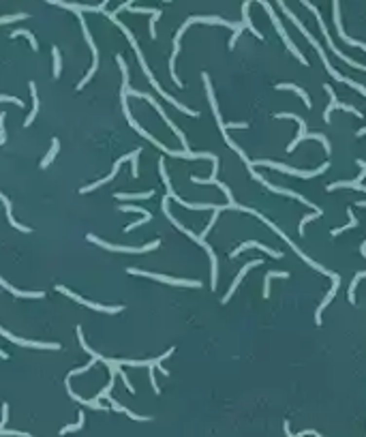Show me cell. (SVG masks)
<instances>
[{
  "mask_svg": "<svg viewBox=\"0 0 366 437\" xmlns=\"http://www.w3.org/2000/svg\"><path fill=\"white\" fill-rule=\"evenodd\" d=\"M107 15H110V19H114V21H116V24H118V26H120V30H122V32H125V35H127V37H128V41H131L133 50H135V56H137V60H139V64H142V69H144V73H146L148 82H150V84H152V86H154V90H157V93H159L161 96H163V99H167V101H169V103H171V105H174V107H176V110H180V112H182V114H186V116H193V118H197V116H199V112H195V110H188V107H186V105H182V103H180V101H178V99H174V96H171V95H167V93H163V88H161V86H159V82H157V79H154V75H152V73H150V67H148V64H146V58H144V54H142V50H139L137 41H135V39H133L131 30H128V28H127V26H125V24H120V21H118V19H116V13H107Z\"/></svg>",
  "mask_w": 366,
  "mask_h": 437,
  "instance_id": "6da1fadb",
  "label": "cell"
},
{
  "mask_svg": "<svg viewBox=\"0 0 366 437\" xmlns=\"http://www.w3.org/2000/svg\"><path fill=\"white\" fill-rule=\"evenodd\" d=\"M163 212H165V217H167V219L171 221V225H176V228H178V229L182 231V234H186L191 240H195L199 247H203V249H206V253L210 255V262H212V281H210V285H212V287H210V289H214V287H217V279H219V260H217V255H214L212 247H210L208 242H206V238H201V236L193 234L191 229L184 228V225H182L180 221H178V219L174 217V214L169 212V197H165V199H163Z\"/></svg>",
  "mask_w": 366,
  "mask_h": 437,
  "instance_id": "7a4b0ae2",
  "label": "cell"
},
{
  "mask_svg": "<svg viewBox=\"0 0 366 437\" xmlns=\"http://www.w3.org/2000/svg\"><path fill=\"white\" fill-rule=\"evenodd\" d=\"M253 165H259V167H270V170H276V171H283V174H289V176H298V178H315L319 174H324V171H328V167H330V163L319 165L315 167V170H295V167H289L285 163H276V161H268V159H261V161H253Z\"/></svg>",
  "mask_w": 366,
  "mask_h": 437,
  "instance_id": "3957f363",
  "label": "cell"
},
{
  "mask_svg": "<svg viewBox=\"0 0 366 437\" xmlns=\"http://www.w3.org/2000/svg\"><path fill=\"white\" fill-rule=\"evenodd\" d=\"M86 240L94 242V245L103 247V249H107V251H116V253H148V251H154L161 245L159 240H154V242H148V245H144V247H120V245H110V242L96 238L94 234H88V236H86Z\"/></svg>",
  "mask_w": 366,
  "mask_h": 437,
  "instance_id": "277c9868",
  "label": "cell"
},
{
  "mask_svg": "<svg viewBox=\"0 0 366 437\" xmlns=\"http://www.w3.org/2000/svg\"><path fill=\"white\" fill-rule=\"evenodd\" d=\"M302 4H306V7H309V9H311V11H313V13L317 15V21H319V28H321V32H324V37H326V41H328V47H330V50H332V52H334V54H336V56H338V58H341V60H343V62H347V64H349V67H353V69H360V71H366V64H360V62H356V60H351V58H347V56H345V54H343V52H338V50H336V47H334V43H332V39H330V35H328V30H326V24H324V19H321L319 11H317V9L313 7V4H311V2H309V0H302Z\"/></svg>",
  "mask_w": 366,
  "mask_h": 437,
  "instance_id": "5b68a950",
  "label": "cell"
},
{
  "mask_svg": "<svg viewBox=\"0 0 366 437\" xmlns=\"http://www.w3.org/2000/svg\"><path fill=\"white\" fill-rule=\"evenodd\" d=\"M56 291H60V294L69 296V298H73L75 302H79V304L88 306V309H92V311H103V313H120V311H125V306H122V304H116V306H107V304H96V302L84 300L82 296H77V294H75V291H71L69 287H64V285H56Z\"/></svg>",
  "mask_w": 366,
  "mask_h": 437,
  "instance_id": "8992f818",
  "label": "cell"
},
{
  "mask_svg": "<svg viewBox=\"0 0 366 437\" xmlns=\"http://www.w3.org/2000/svg\"><path fill=\"white\" fill-rule=\"evenodd\" d=\"M128 274H137V277H148L154 279V281L161 283H169V285H180V287H201L199 281H188V279H174V277H165V274H154V272H146V270H137V268H128Z\"/></svg>",
  "mask_w": 366,
  "mask_h": 437,
  "instance_id": "52a82bcc",
  "label": "cell"
},
{
  "mask_svg": "<svg viewBox=\"0 0 366 437\" xmlns=\"http://www.w3.org/2000/svg\"><path fill=\"white\" fill-rule=\"evenodd\" d=\"M79 15V21H82V30H84V37H86V41H88V45H90V50H92V67H90V71L86 73V77L82 79V82L77 84V90H82L86 84L92 79V75L96 73V69H99V50H96V45H94V41H92V37H90V32H88V28H86V21H84V18H82V13H77Z\"/></svg>",
  "mask_w": 366,
  "mask_h": 437,
  "instance_id": "ba28073f",
  "label": "cell"
},
{
  "mask_svg": "<svg viewBox=\"0 0 366 437\" xmlns=\"http://www.w3.org/2000/svg\"><path fill=\"white\" fill-rule=\"evenodd\" d=\"M274 118H289V120H295L298 122V127H300V131H298V137L293 139L292 144L287 146V152H293L295 148H298L300 144L304 142V139H309V133H306V122L300 118L298 114H292V112H281V114H274Z\"/></svg>",
  "mask_w": 366,
  "mask_h": 437,
  "instance_id": "9c48e42d",
  "label": "cell"
},
{
  "mask_svg": "<svg viewBox=\"0 0 366 437\" xmlns=\"http://www.w3.org/2000/svg\"><path fill=\"white\" fill-rule=\"evenodd\" d=\"M127 161H133V152L131 154H125V156H120V159L114 163V167H111V171H110V176H105L103 180H96V182H92V185H86V187H82L79 189V193H90V191H94V189H99V187H103V185H107V182H111L116 178V174H118V170H120V165L122 163H127Z\"/></svg>",
  "mask_w": 366,
  "mask_h": 437,
  "instance_id": "30bf717a",
  "label": "cell"
},
{
  "mask_svg": "<svg viewBox=\"0 0 366 437\" xmlns=\"http://www.w3.org/2000/svg\"><path fill=\"white\" fill-rule=\"evenodd\" d=\"M246 249H259V251H263V253H268V255H270V257H274V260H281V257H283V253H281V251H274V249H270V247L261 245V242H255V240H249V242H244V245L236 247V249L229 253V257H231V260H234V257L242 255V253H244Z\"/></svg>",
  "mask_w": 366,
  "mask_h": 437,
  "instance_id": "8fae6325",
  "label": "cell"
},
{
  "mask_svg": "<svg viewBox=\"0 0 366 437\" xmlns=\"http://www.w3.org/2000/svg\"><path fill=\"white\" fill-rule=\"evenodd\" d=\"M0 334H2L4 339H9L11 343L15 345H24V347H37V349H60V345L58 343H41V341H26V339H18L15 334H11L9 330H4L2 326H0Z\"/></svg>",
  "mask_w": 366,
  "mask_h": 437,
  "instance_id": "7c38bea8",
  "label": "cell"
},
{
  "mask_svg": "<svg viewBox=\"0 0 366 437\" xmlns=\"http://www.w3.org/2000/svg\"><path fill=\"white\" fill-rule=\"evenodd\" d=\"M261 264H263L261 260H253V262H249V264H246V266H242V268H240V272H238V277H236V279H234V283H231L229 291H227V294L223 296V300H220V304H227V302L231 300V296L236 294V289L240 287V281H242V279L246 277V272H249L251 268H257V266H261Z\"/></svg>",
  "mask_w": 366,
  "mask_h": 437,
  "instance_id": "4fadbf2b",
  "label": "cell"
},
{
  "mask_svg": "<svg viewBox=\"0 0 366 437\" xmlns=\"http://www.w3.org/2000/svg\"><path fill=\"white\" fill-rule=\"evenodd\" d=\"M338 285H341V283H332V287H330V291H328V294H326L324 302H321V304H319V309L315 311V323H317V326H321V313H324V311H326V306L330 304L332 300H334V296H336V291H338Z\"/></svg>",
  "mask_w": 366,
  "mask_h": 437,
  "instance_id": "5bb4252c",
  "label": "cell"
},
{
  "mask_svg": "<svg viewBox=\"0 0 366 437\" xmlns=\"http://www.w3.org/2000/svg\"><path fill=\"white\" fill-rule=\"evenodd\" d=\"M276 90H292V93H295L300 96V99L304 101V105L309 107H313V101H311V96H309V93H304L302 88H300V86H295V84H276Z\"/></svg>",
  "mask_w": 366,
  "mask_h": 437,
  "instance_id": "9a60e30c",
  "label": "cell"
},
{
  "mask_svg": "<svg viewBox=\"0 0 366 437\" xmlns=\"http://www.w3.org/2000/svg\"><path fill=\"white\" fill-rule=\"evenodd\" d=\"M0 287H4L7 291H11L13 296H19V298H43V291H19V289H15V287H11V285L4 281L2 277H0Z\"/></svg>",
  "mask_w": 366,
  "mask_h": 437,
  "instance_id": "2e32d148",
  "label": "cell"
},
{
  "mask_svg": "<svg viewBox=\"0 0 366 437\" xmlns=\"http://www.w3.org/2000/svg\"><path fill=\"white\" fill-rule=\"evenodd\" d=\"M30 95H32V112H30V116L24 120V127H30L32 122H35L37 114H39V96H37V84L35 82H30Z\"/></svg>",
  "mask_w": 366,
  "mask_h": 437,
  "instance_id": "e0dca14e",
  "label": "cell"
},
{
  "mask_svg": "<svg viewBox=\"0 0 366 437\" xmlns=\"http://www.w3.org/2000/svg\"><path fill=\"white\" fill-rule=\"evenodd\" d=\"M107 399H110V405H111V409H116V412H122V414H127V416L131 418V420H139V422H146V420H150L148 416H137V414H133V412H131V409H128V407L120 405V403H118V401H114V399H111V397H107Z\"/></svg>",
  "mask_w": 366,
  "mask_h": 437,
  "instance_id": "ac0fdd59",
  "label": "cell"
},
{
  "mask_svg": "<svg viewBox=\"0 0 366 437\" xmlns=\"http://www.w3.org/2000/svg\"><path fill=\"white\" fill-rule=\"evenodd\" d=\"M324 88H326V93L330 95V105H328V107H326V112H324V120H326V122H330L332 112L336 110L338 101H336V95H334V90H332V86H330V84H324Z\"/></svg>",
  "mask_w": 366,
  "mask_h": 437,
  "instance_id": "d6986e66",
  "label": "cell"
},
{
  "mask_svg": "<svg viewBox=\"0 0 366 437\" xmlns=\"http://www.w3.org/2000/svg\"><path fill=\"white\" fill-rule=\"evenodd\" d=\"M58 150H60V142H58V137H54V139H52V148H50V152H47V154H45V159L41 161V170L50 167V163H52L54 159H56Z\"/></svg>",
  "mask_w": 366,
  "mask_h": 437,
  "instance_id": "ffe728a7",
  "label": "cell"
},
{
  "mask_svg": "<svg viewBox=\"0 0 366 437\" xmlns=\"http://www.w3.org/2000/svg\"><path fill=\"white\" fill-rule=\"evenodd\" d=\"M347 217H349V223H347V225H343V228H336V229H332V231H330L332 236H341L343 231H349L351 228H358V219H356V214H353V210H351V208L347 210Z\"/></svg>",
  "mask_w": 366,
  "mask_h": 437,
  "instance_id": "44dd1931",
  "label": "cell"
},
{
  "mask_svg": "<svg viewBox=\"0 0 366 437\" xmlns=\"http://www.w3.org/2000/svg\"><path fill=\"white\" fill-rule=\"evenodd\" d=\"M362 279H366V270H364V272H358L356 277H353L351 285H349V294H347V298H349V302H351V304H356V287H358V283L362 281Z\"/></svg>",
  "mask_w": 366,
  "mask_h": 437,
  "instance_id": "7402d4cb",
  "label": "cell"
},
{
  "mask_svg": "<svg viewBox=\"0 0 366 437\" xmlns=\"http://www.w3.org/2000/svg\"><path fill=\"white\" fill-rule=\"evenodd\" d=\"M15 37H26V39L30 41V47H32V50H35V52L39 50V43H37L35 35H32L30 30H13V32H11V39H15Z\"/></svg>",
  "mask_w": 366,
  "mask_h": 437,
  "instance_id": "603a6c76",
  "label": "cell"
},
{
  "mask_svg": "<svg viewBox=\"0 0 366 437\" xmlns=\"http://www.w3.org/2000/svg\"><path fill=\"white\" fill-rule=\"evenodd\" d=\"M154 195V191H146V193H116V199H150Z\"/></svg>",
  "mask_w": 366,
  "mask_h": 437,
  "instance_id": "cb8c5ba5",
  "label": "cell"
},
{
  "mask_svg": "<svg viewBox=\"0 0 366 437\" xmlns=\"http://www.w3.org/2000/svg\"><path fill=\"white\" fill-rule=\"evenodd\" d=\"M52 56H54V77H60L62 71V58H60V50L58 47H52Z\"/></svg>",
  "mask_w": 366,
  "mask_h": 437,
  "instance_id": "d4e9b609",
  "label": "cell"
},
{
  "mask_svg": "<svg viewBox=\"0 0 366 437\" xmlns=\"http://www.w3.org/2000/svg\"><path fill=\"white\" fill-rule=\"evenodd\" d=\"M324 212H311V214H306V217H302V221H300V225H298V231H300V236H304V228H306V223H311V221H315V219H319Z\"/></svg>",
  "mask_w": 366,
  "mask_h": 437,
  "instance_id": "484cf974",
  "label": "cell"
},
{
  "mask_svg": "<svg viewBox=\"0 0 366 437\" xmlns=\"http://www.w3.org/2000/svg\"><path fill=\"white\" fill-rule=\"evenodd\" d=\"M84 412H79V420H77V424H69V427H62L60 429V435H67V433H73V431H79L84 427Z\"/></svg>",
  "mask_w": 366,
  "mask_h": 437,
  "instance_id": "4316f807",
  "label": "cell"
},
{
  "mask_svg": "<svg viewBox=\"0 0 366 437\" xmlns=\"http://www.w3.org/2000/svg\"><path fill=\"white\" fill-rule=\"evenodd\" d=\"M336 110H343V112H349V114H353V116H358V118H362L364 114L358 110V107H353V105H347V103H341L338 101V105H336Z\"/></svg>",
  "mask_w": 366,
  "mask_h": 437,
  "instance_id": "83f0119b",
  "label": "cell"
},
{
  "mask_svg": "<svg viewBox=\"0 0 366 437\" xmlns=\"http://www.w3.org/2000/svg\"><path fill=\"white\" fill-rule=\"evenodd\" d=\"M120 210L122 212H137V214H142V217H152L146 208H139V206H120Z\"/></svg>",
  "mask_w": 366,
  "mask_h": 437,
  "instance_id": "f1b7e54d",
  "label": "cell"
},
{
  "mask_svg": "<svg viewBox=\"0 0 366 437\" xmlns=\"http://www.w3.org/2000/svg\"><path fill=\"white\" fill-rule=\"evenodd\" d=\"M139 154H142V148H137V150H133V170H131V174H133V178H137L139 176V165H137V159H139Z\"/></svg>",
  "mask_w": 366,
  "mask_h": 437,
  "instance_id": "f546056e",
  "label": "cell"
},
{
  "mask_svg": "<svg viewBox=\"0 0 366 437\" xmlns=\"http://www.w3.org/2000/svg\"><path fill=\"white\" fill-rule=\"evenodd\" d=\"M28 18V13H15V15H4V18H0V24H11V21L15 19H26Z\"/></svg>",
  "mask_w": 366,
  "mask_h": 437,
  "instance_id": "4dcf8cb0",
  "label": "cell"
},
{
  "mask_svg": "<svg viewBox=\"0 0 366 437\" xmlns=\"http://www.w3.org/2000/svg\"><path fill=\"white\" fill-rule=\"evenodd\" d=\"M0 103H13V105H18V107H21V105H24V101H21V99H18V96H9V95H0Z\"/></svg>",
  "mask_w": 366,
  "mask_h": 437,
  "instance_id": "1f68e13d",
  "label": "cell"
},
{
  "mask_svg": "<svg viewBox=\"0 0 366 437\" xmlns=\"http://www.w3.org/2000/svg\"><path fill=\"white\" fill-rule=\"evenodd\" d=\"M266 279H289V272H285V270H270L266 274Z\"/></svg>",
  "mask_w": 366,
  "mask_h": 437,
  "instance_id": "d6a6232c",
  "label": "cell"
},
{
  "mask_svg": "<svg viewBox=\"0 0 366 437\" xmlns=\"http://www.w3.org/2000/svg\"><path fill=\"white\" fill-rule=\"evenodd\" d=\"M118 375H120L122 384H125V386H127V390H128V392H135V388H133V386H131V381H128V377H127V373H125V371H122V369H120V366H118Z\"/></svg>",
  "mask_w": 366,
  "mask_h": 437,
  "instance_id": "836d02e7",
  "label": "cell"
},
{
  "mask_svg": "<svg viewBox=\"0 0 366 437\" xmlns=\"http://www.w3.org/2000/svg\"><path fill=\"white\" fill-rule=\"evenodd\" d=\"M150 219H152V217H144V219H137V221H135V223L127 225V228H125V231H127V234H128V231H133V229H135V228H139V225L148 223V221H150Z\"/></svg>",
  "mask_w": 366,
  "mask_h": 437,
  "instance_id": "e575fe53",
  "label": "cell"
},
{
  "mask_svg": "<svg viewBox=\"0 0 366 437\" xmlns=\"http://www.w3.org/2000/svg\"><path fill=\"white\" fill-rule=\"evenodd\" d=\"M4 116H7V114H0V146H4V142H7V131H4Z\"/></svg>",
  "mask_w": 366,
  "mask_h": 437,
  "instance_id": "d590c367",
  "label": "cell"
},
{
  "mask_svg": "<svg viewBox=\"0 0 366 437\" xmlns=\"http://www.w3.org/2000/svg\"><path fill=\"white\" fill-rule=\"evenodd\" d=\"M150 384H152V388H154V395H161L159 384H157V377H154V366H150Z\"/></svg>",
  "mask_w": 366,
  "mask_h": 437,
  "instance_id": "8d00e7d4",
  "label": "cell"
},
{
  "mask_svg": "<svg viewBox=\"0 0 366 437\" xmlns=\"http://www.w3.org/2000/svg\"><path fill=\"white\" fill-rule=\"evenodd\" d=\"M249 125H246V122H229V125H225V131H227V129H246Z\"/></svg>",
  "mask_w": 366,
  "mask_h": 437,
  "instance_id": "74e56055",
  "label": "cell"
},
{
  "mask_svg": "<svg viewBox=\"0 0 366 437\" xmlns=\"http://www.w3.org/2000/svg\"><path fill=\"white\" fill-rule=\"evenodd\" d=\"M2 435H18V437H32L30 433H21V431H2Z\"/></svg>",
  "mask_w": 366,
  "mask_h": 437,
  "instance_id": "f35d334b",
  "label": "cell"
},
{
  "mask_svg": "<svg viewBox=\"0 0 366 437\" xmlns=\"http://www.w3.org/2000/svg\"><path fill=\"white\" fill-rule=\"evenodd\" d=\"M285 433H287V437H298V435L292 433V429H289V422H285Z\"/></svg>",
  "mask_w": 366,
  "mask_h": 437,
  "instance_id": "ab89813d",
  "label": "cell"
},
{
  "mask_svg": "<svg viewBox=\"0 0 366 437\" xmlns=\"http://www.w3.org/2000/svg\"><path fill=\"white\" fill-rule=\"evenodd\" d=\"M356 135H358V137H362V135H366V127H362V129H360V131L356 133Z\"/></svg>",
  "mask_w": 366,
  "mask_h": 437,
  "instance_id": "60d3db41",
  "label": "cell"
},
{
  "mask_svg": "<svg viewBox=\"0 0 366 437\" xmlns=\"http://www.w3.org/2000/svg\"><path fill=\"white\" fill-rule=\"evenodd\" d=\"M360 251H362V255H364V257H366V240H364V242H362V247H360Z\"/></svg>",
  "mask_w": 366,
  "mask_h": 437,
  "instance_id": "b9f144b4",
  "label": "cell"
},
{
  "mask_svg": "<svg viewBox=\"0 0 366 437\" xmlns=\"http://www.w3.org/2000/svg\"><path fill=\"white\" fill-rule=\"evenodd\" d=\"M0 358H2V360H7V358H9V356H7V354H4V352H2V349H0Z\"/></svg>",
  "mask_w": 366,
  "mask_h": 437,
  "instance_id": "7bdbcfd3",
  "label": "cell"
}]
</instances>
